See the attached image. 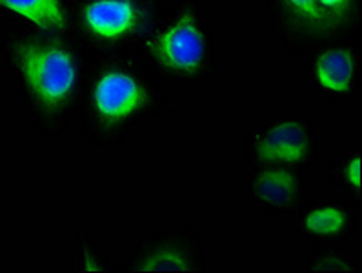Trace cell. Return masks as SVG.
Masks as SVG:
<instances>
[{"label":"cell","mask_w":362,"mask_h":273,"mask_svg":"<svg viewBox=\"0 0 362 273\" xmlns=\"http://www.w3.org/2000/svg\"><path fill=\"white\" fill-rule=\"evenodd\" d=\"M18 64L35 97L49 108L64 103L77 84V62L57 44H24Z\"/></svg>","instance_id":"obj_1"},{"label":"cell","mask_w":362,"mask_h":273,"mask_svg":"<svg viewBox=\"0 0 362 273\" xmlns=\"http://www.w3.org/2000/svg\"><path fill=\"white\" fill-rule=\"evenodd\" d=\"M310 151V133L298 120H282L257 142V155L269 164H298Z\"/></svg>","instance_id":"obj_4"},{"label":"cell","mask_w":362,"mask_h":273,"mask_svg":"<svg viewBox=\"0 0 362 273\" xmlns=\"http://www.w3.org/2000/svg\"><path fill=\"white\" fill-rule=\"evenodd\" d=\"M315 75L326 90L344 93L351 90L355 77V59L348 50H328L317 59Z\"/></svg>","instance_id":"obj_7"},{"label":"cell","mask_w":362,"mask_h":273,"mask_svg":"<svg viewBox=\"0 0 362 273\" xmlns=\"http://www.w3.org/2000/svg\"><path fill=\"white\" fill-rule=\"evenodd\" d=\"M253 188L259 201L282 208L293 202L297 195V179L284 168H272L257 175Z\"/></svg>","instance_id":"obj_8"},{"label":"cell","mask_w":362,"mask_h":273,"mask_svg":"<svg viewBox=\"0 0 362 273\" xmlns=\"http://www.w3.org/2000/svg\"><path fill=\"white\" fill-rule=\"evenodd\" d=\"M344 177L355 190L361 188V157H354L346 164Z\"/></svg>","instance_id":"obj_12"},{"label":"cell","mask_w":362,"mask_h":273,"mask_svg":"<svg viewBox=\"0 0 362 273\" xmlns=\"http://www.w3.org/2000/svg\"><path fill=\"white\" fill-rule=\"evenodd\" d=\"M146 103V91L135 77L124 71H107L93 90L95 110L106 120L117 122L132 117Z\"/></svg>","instance_id":"obj_3"},{"label":"cell","mask_w":362,"mask_h":273,"mask_svg":"<svg viewBox=\"0 0 362 273\" xmlns=\"http://www.w3.org/2000/svg\"><path fill=\"white\" fill-rule=\"evenodd\" d=\"M153 55L158 62L177 71H195L204 59V37L189 15L171 24L153 42Z\"/></svg>","instance_id":"obj_2"},{"label":"cell","mask_w":362,"mask_h":273,"mask_svg":"<svg viewBox=\"0 0 362 273\" xmlns=\"http://www.w3.org/2000/svg\"><path fill=\"white\" fill-rule=\"evenodd\" d=\"M0 6L13 9L42 30H62L66 24L60 0H0Z\"/></svg>","instance_id":"obj_9"},{"label":"cell","mask_w":362,"mask_h":273,"mask_svg":"<svg viewBox=\"0 0 362 273\" xmlns=\"http://www.w3.org/2000/svg\"><path fill=\"white\" fill-rule=\"evenodd\" d=\"M286 9L310 28H332L344 21L354 0H284Z\"/></svg>","instance_id":"obj_6"},{"label":"cell","mask_w":362,"mask_h":273,"mask_svg":"<svg viewBox=\"0 0 362 273\" xmlns=\"http://www.w3.org/2000/svg\"><path fill=\"white\" fill-rule=\"evenodd\" d=\"M348 224V217L341 208L324 206V208L311 209L304 219V226L310 233L328 237V235L341 233Z\"/></svg>","instance_id":"obj_10"},{"label":"cell","mask_w":362,"mask_h":273,"mask_svg":"<svg viewBox=\"0 0 362 273\" xmlns=\"http://www.w3.org/2000/svg\"><path fill=\"white\" fill-rule=\"evenodd\" d=\"M141 269H146V272H157V269L188 272V269H192V265H189L188 257L184 255L180 250L173 246H164L146 257L144 262L141 265Z\"/></svg>","instance_id":"obj_11"},{"label":"cell","mask_w":362,"mask_h":273,"mask_svg":"<svg viewBox=\"0 0 362 273\" xmlns=\"http://www.w3.org/2000/svg\"><path fill=\"white\" fill-rule=\"evenodd\" d=\"M139 11L132 0H95L84 9V22L103 39H119L136 26Z\"/></svg>","instance_id":"obj_5"}]
</instances>
